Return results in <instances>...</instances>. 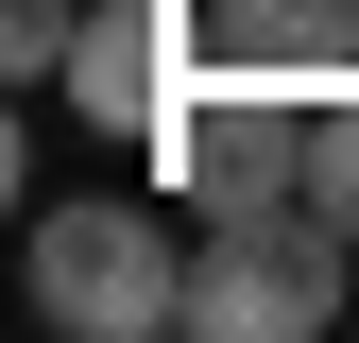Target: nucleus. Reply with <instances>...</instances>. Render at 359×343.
Here are the masks:
<instances>
[{"label":"nucleus","instance_id":"obj_3","mask_svg":"<svg viewBox=\"0 0 359 343\" xmlns=\"http://www.w3.org/2000/svg\"><path fill=\"white\" fill-rule=\"evenodd\" d=\"M308 120H325V86H291V69H240V52H205L189 86H171V120H154V189L189 206H274V189H308Z\"/></svg>","mask_w":359,"mask_h":343},{"label":"nucleus","instance_id":"obj_1","mask_svg":"<svg viewBox=\"0 0 359 343\" xmlns=\"http://www.w3.org/2000/svg\"><path fill=\"white\" fill-rule=\"evenodd\" d=\"M342 309H359V240L308 189L189 224V343H325Z\"/></svg>","mask_w":359,"mask_h":343},{"label":"nucleus","instance_id":"obj_2","mask_svg":"<svg viewBox=\"0 0 359 343\" xmlns=\"http://www.w3.org/2000/svg\"><path fill=\"white\" fill-rule=\"evenodd\" d=\"M34 326H69V343L189 326V206L171 189H69V206H34Z\"/></svg>","mask_w":359,"mask_h":343},{"label":"nucleus","instance_id":"obj_4","mask_svg":"<svg viewBox=\"0 0 359 343\" xmlns=\"http://www.w3.org/2000/svg\"><path fill=\"white\" fill-rule=\"evenodd\" d=\"M189 69H205V0H86V34H69V69H52V103H86L103 138H154Z\"/></svg>","mask_w":359,"mask_h":343},{"label":"nucleus","instance_id":"obj_5","mask_svg":"<svg viewBox=\"0 0 359 343\" xmlns=\"http://www.w3.org/2000/svg\"><path fill=\"white\" fill-rule=\"evenodd\" d=\"M205 52L291 69V86H342L359 69V0H205Z\"/></svg>","mask_w":359,"mask_h":343},{"label":"nucleus","instance_id":"obj_6","mask_svg":"<svg viewBox=\"0 0 359 343\" xmlns=\"http://www.w3.org/2000/svg\"><path fill=\"white\" fill-rule=\"evenodd\" d=\"M308 206H325V224L359 240V69L325 86V120H308Z\"/></svg>","mask_w":359,"mask_h":343}]
</instances>
